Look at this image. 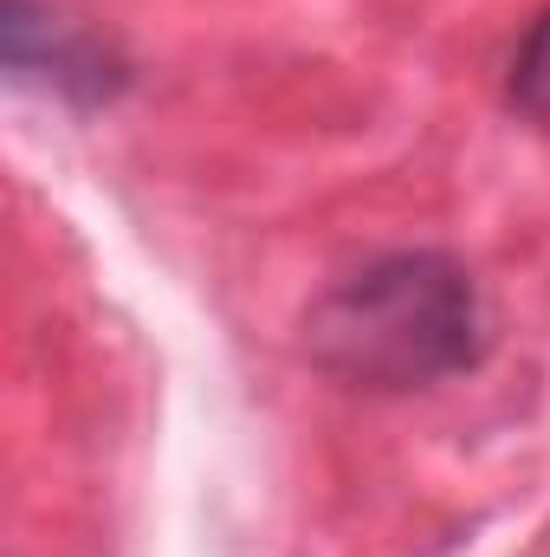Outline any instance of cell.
I'll return each mask as SVG.
<instances>
[{"label": "cell", "instance_id": "3", "mask_svg": "<svg viewBox=\"0 0 550 557\" xmlns=\"http://www.w3.org/2000/svg\"><path fill=\"white\" fill-rule=\"evenodd\" d=\"M505 98H512V111H518V117L550 124V7L525 26V39H518V52H512Z\"/></svg>", "mask_w": 550, "mask_h": 557}, {"label": "cell", "instance_id": "2", "mask_svg": "<svg viewBox=\"0 0 550 557\" xmlns=\"http://www.w3.org/2000/svg\"><path fill=\"white\" fill-rule=\"evenodd\" d=\"M0 33H7V72H13V85L46 78L78 111H98V104H111L130 85V72H124V59L111 46H98L91 33H72L59 13H46L33 0H7Z\"/></svg>", "mask_w": 550, "mask_h": 557}, {"label": "cell", "instance_id": "1", "mask_svg": "<svg viewBox=\"0 0 550 557\" xmlns=\"http://www.w3.org/2000/svg\"><path fill=\"white\" fill-rule=\"evenodd\" d=\"M304 350L350 389L409 396L466 376L486 357V305L453 253L402 247L343 273L311 305Z\"/></svg>", "mask_w": 550, "mask_h": 557}]
</instances>
